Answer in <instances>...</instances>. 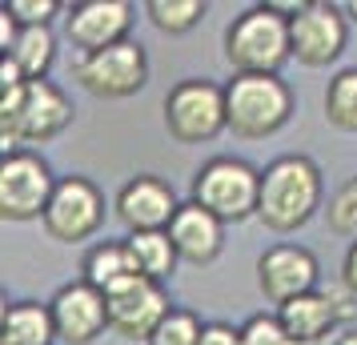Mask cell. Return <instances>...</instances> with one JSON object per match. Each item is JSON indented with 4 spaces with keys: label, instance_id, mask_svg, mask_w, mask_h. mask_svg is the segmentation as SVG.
Wrapping results in <instances>:
<instances>
[{
    "label": "cell",
    "instance_id": "cell-12",
    "mask_svg": "<svg viewBox=\"0 0 357 345\" xmlns=\"http://www.w3.org/2000/svg\"><path fill=\"white\" fill-rule=\"evenodd\" d=\"M257 285L269 305H289L297 297L321 289V261L313 257V249L277 241L257 257Z\"/></svg>",
    "mask_w": 357,
    "mask_h": 345
},
{
    "label": "cell",
    "instance_id": "cell-5",
    "mask_svg": "<svg viewBox=\"0 0 357 345\" xmlns=\"http://www.w3.org/2000/svg\"><path fill=\"white\" fill-rule=\"evenodd\" d=\"M189 201L213 217H221L225 225H241L249 217H257L261 205V169L245 157L233 153H217L193 173L189 185Z\"/></svg>",
    "mask_w": 357,
    "mask_h": 345
},
{
    "label": "cell",
    "instance_id": "cell-11",
    "mask_svg": "<svg viewBox=\"0 0 357 345\" xmlns=\"http://www.w3.org/2000/svg\"><path fill=\"white\" fill-rule=\"evenodd\" d=\"M105 301H109V333H116L121 342L149 345L157 325L173 313L169 289L149 277H129L125 285H116L113 293H105Z\"/></svg>",
    "mask_w": 357,
    "mask_h": 345
},
{
    "label": "cell",
    "instance_id": "cell-1",
    "mask_svg": "<svg viewBox=\"0 0 357 345\" xmlns=\"http://www.w3.org/2000/svg\"><path fill=\"white\" fill-rule=\"evenodd\" d=\"M325 213V177L321 164L305 153H285L261 169V205L257 221L269 233H297Z\"/></svg>",
    "mask_w": 357,
    "mask_h": 345
},
{
    "label": "cell",
    "instance_id": "cell-13",
    "mask_svg": "<svg viewBox=\"0 0 357 345\" xmlns=\"http://www.w3.org/2000/svg\"><path fill=\"white\" fill-rule=\"evenodd\" d=\"M177 201V189L157 177V173H137L129 181L121 185L113 209H116V221L125 225L129 233H165L173 225V217L181 213Z\"/></svg>",
    "mask_w": 357,
    "mask_h": 345
},
{
    "label": "cell",
    "instance_id": "cell-30",
    "mask_svg": "<svg viewBox=\"0 0 357 345\" xmlns=\"http://www.w3.org/2000/svg\"><path fill=\"white\" fill-rule=\"evenodd\" d=\"M333 345H357V329H345V333H337V342Z\"/></svg>",
    "mask_w": 357,
    "mask_h": 345
},
{
    "label": "cell",
    "instance_id": "cell-18",
    "mask_svg": "<svg viewBox=\"0 0 357 345\" xmlns=\"http://www.w3.org/2000/svg\"><path fill=\"white\" fill-rule=\"evenodd\" d=\"M56 325H52L49 301H8L0 313V345H52Z\"/></svg>",
    "mask_w": 357,
    "mask_h": 345
},
{
    "label": "cell",
    "instance_id": "cell-31",
    "mask_svg": "<svg viewBox=\"0 0 357 345\" xmlns=\"http://www.w3.org/2000/svg\"><path fill=\"white\" fill-rule=\"evenodd\" d=\"M341 8H345V17H349V20L357 24V0H349V4H341Z\"/></svg>",
    "mask_w": 357,
    "mask_h": 345
},
{
    "label": "cell",
    "instance_id": "cell-6",
    "mask_svg": "<svg viewBox=\"0 0 357 345\" xmlns=\"http://www.w3.org/2000/svg\"><path fill=\"white\" fill-rule=\"evenodd\" d=\"M165 129L177 145H209L229 129L225 84L209 77H185L165 93Z\"/></svg>",
    "mask_w": 357,
    "mask_h": 345
},
{
    "label": "cell",
    "instance_id": "cell-15",
    "mask_svg": "<svg viewBox=\"0 0 357 345\" xmlns=\"http://www.w3.org/2000/svg\"><path fill=\"white\" fill-rule=\"evenodd\" d=\"M52 325H56V342L65 345H93L109 329V301L100 289H93L89 281H68L61 285L49 301Z\"/></svg>",
    "mask_w": 357,
    "mask_h": 345
},
{
    "label": "cell",
    "instance_id": "cell-28",
    "mask_svg": "<svg viewBox=\"0 0 357 345\" xmlns=\"http://www.w3.org/2000/svg\"><path fill=\"white\" fill-rule=\"evenodd\" d=\"M201 345H245L241 342V325H229V321H205V337Z\"/></svg>",
    "mask_w": 357,
    "mask_h": 345
},
{
    "label": "cell",
    "instance_id": "cell-29",
    "mask_svg": "<svg viewBox=\"0 0 357 345\" xmlns=\"http://www.w3.org/2000/svg\"><path fill=\"white\" fill-rule=\"evenodd\" d=\"M341 285L357 297V241H349L345 257H341Z\"/></svg>",
    "mask_w": 357,
    "mask_h": 345
},
{
    "label": "cell",
    "instance_id": "cell-17",
    "mask_svg": "<svg viewBox=\"0 0 357 345\" xmlns=\"http://www.w3.org/2000/svg\"><path fill=\"white\" fill-rule=\"evenodd\" d=\"M169 237L177 245L181 261H189V265H213L225 253V221L213 217L209 209H201L197 201L181 205V213L169 225Z\"/></svg>",
    "mask_w": 357,
    "mask_h": 345
},
{
    "label": "cell",
    "instance_id": "cell-4",
    "mask_svg": "<svg viewBox=\"0 0 357 345\" xmlns=\"http://www.w3.org/2000/svg\"><path fill=\"white\" fill-rule=\"evenodd\" d=\"M225 61L233 77L249 72H281L285 61H293L289 17H281L273 4H249L245 13L225 24Z\"/></svg>",
    "mask_w": 357,
    "mask_h": 345
},
{
    "label": "cell",
    "instance_id": "cell-7",
    "mask_svg": "<svg viewBox=\"0 0 357 345\" xmlns=\"http://www.w3.org/2000/svg\"><path fill=\"white\" fill-rule=\"evenodd\" d=\"M56 173L36 148H13L0 157V217L4 221H45L52 193H56Z\"/></svg>",
    "mask_w": 357,
    "mask_h": 345
},
{
    "label": "cell",
    "instance_id": "cell-27",
    "mask_svg": "<svg viewBox=\"0 0 357 345\" xmlns=\"http://www.w3.org/2000/svg\"><path fill=\"white\" fill-rule=\"evenodd\" d=\"M241 342L245 345H297L289 333H285V325H281L277 313H253V317H245Z\"/></svg>",
    "mask_w": 357,
    "mask_h": 345
},
{
    "label": "cell",
    "instance_id": "cell-9",
    "mask_svg": "<svg viewBox=\"0 0 357 345\" xmlns=\"http://www.w3.org/2000/svg\"><path fill=\"white\" fill-rule=\"evenodd\" d=\"M73 77L81 81L84 93H93L97 100H125L137 97L149 84V52L141 40H121L113 49L84 52L77 56Z\"/></svg>",
    "mask_w": 357,
    "mask_h": 345
},
{
    "label": "cell",
    "instance_id": "cell-8",
    "mask_svg": "<svg viewBox=\"0 0 357 345\" xmlns=\"http://www.w3.org/2000/svg\"><path fill=\"white\" fill-rule=\"evenodd\" d=\"M105 217H109V201L100 193V185L93 177L81 173H68L56 181L49 209H45V233L61 245H81L89 237H97L105 229Z\"/></svg>",
    "mask_w": 357,
    "mask_h": 345
},
{
    "label": "cell",
    "instance_id": "cell-19",
    "mask_svg": "<svg viewBox=\"0 0 357 345\" xmlns=\"http://www.w3.org/2000/svg\"><path fill=\"white\" fill-rule=\"evenodd\" d=\"M129 277H141L137 265H132V253L125 241H97V245L84 253L81 261V281H89L100 293H113L116 285H125Z\"/></svg>",
    "mask_w": 357,
    "mask_h": 345
},
{
    "label": "cell",
    "instance_id": "cell-23",
    "mask_svg": "<svg viewBox=\"0 0 357 345\" xmlns=\"http://www.w3.org/2000/svg\"><path fill=\"white\" fill-rule=\"evenodd\" d=\"M209 4L205 0H149L145 4V17L149 24L165 36H185L193 33L197 24L205 20Z\"/></svg>",
    "mask_w": 357,
    "mask_h": 345
},
{
    "label": "cell",
    "instance_id": "cell-14",
    "mask_svg": "<svg viewBox=\"0 0 357 345\" xmlns=\"http://www.w3.org/2000/svg\"><path fill=\"white\" fill-rule=\"evenodd\" d=\"M132 20H137V8L129 0H77L65 8V36L84 56V52H100L129 40Z\"/></svg>",
    "mask_w": 357,
    "mask_h": 345
},
{
    "label": "cell",
    "instance_id": "cell-3",
    "mask_svg": "<svg viewBox=\"0 0 357 345\" xmlns=\"http://www.w3.org/2000/svg\"><path fill=\"white\" fill-rule=\"evenodd\" d=\"M293 113L297 97L281 72H249L225 84V121L229 132L241 141H269L289 125Z\"/></svg>",
    "mask_w": 357,
    "mask_h": 345
},
{
    "label": "cell",
    "instance_id": "cell-25",
    "mask_svg": "<svg viewBox=\"0 0 357 345\" xmlns=\"http://www.w3.org/2000/svg\"><path fill=\"white\" fill-rule=\"evenodd\" d=\"M201 337H205V321L193 309L173 305V313L157 325V333L149 337V345H201Z\"/></svg>",
    "mask_w": 357,
    "mask_h": 345
},
{
    "label": "cell",
    "instance_id": "cell-16",
    "mask_svg": "<svg viewBox=\"0 0 357 345\" xmlns=\"http://www.w3.org/2000/svg\"><path fill=\"white\" fill-rule=\"evenodd\" d=\"M277 317H281L285 333H289L297 345H317L349 317V305H345V297H337L333 289H313V293L297 297L289 305H281Z\"/></svg>",
    "mask_w": 357,
    "mask_h": 345
},
{
    "label": "cell",
    "instance_id": "cell-2",
    "mask_svg": "<svg viewBox=\"0 0 357 345\" xmlns=\"http://www.w3.org/2000/svg\"><path fill=\"white\" fill-rule=\"evenodd\" d=\"M73 100L56 81H24L0 97V141L4 153L29 145H49L73 125Z\"/></svg>",
    "mask_w": 357,
    "mask_h": 345
},
{
    "label": "cell",
    "instance_id": "cell-26",
    "mask_svg": "<svg viewBox=\"0 0 357 345\" xmlns=\"http://www.w3.org/2000/svg\"><path fill=\"white\" fill-rule=\"evenodd\" d=\"M68 4L61 0H8L4 4V13L17 20L20 29H49L52 17H61Z\"/></svg>",
    "mask_w": 357,
    "mask_h": 345
},
{
    "label": "cell",
    "instance_id": "cell-21",
    "mask_svg": "<svg viewBox=\"0 0 357 345\" xmlns=\"http://www.w3.org/2000/svg\"><path fill=\"white\" fill-rule=\"evenodd\" d=\"M4 56L20 68L24 81H49V68L56 61V36L52 29H20V36Z\"/></svg>",
    "mask_w": 357,
    "mask_h": 345
},
{
    "label": "cell",
    "instance_id": "cell-10",
    "mask_svg": "<svg viewBox=\"0 0 357 345\" xmlns=\"http://www.w3.org/2000/svg\"><path fill=\"white\" fill-rule=\"evenodd\" d=\"M293 61L305 68H329L341 61L349 45V17L341 4L329 0H309L305 8L289 20Z\"/></svg>",
    "mask_w": 357,
    "mask_h": 345
},
{
    "label": "cell",
    "instance_id": "cell-20",
    "mask_svg": "<svg viewBox=\"0 0 357 345\" xmlns=\"http://www.w3.org/2000/svg\"><path fill=\"white\" fill-rule=\"evenodd\" d=\"M125 245H129L132 265H137L141 277L157 281V285L173 281V273H177V265H181V253H177V245H173L169 229L165 233H129Z\"/></svg>",
    "mask_w": 357,
    "mask_h": 345
},
{
    "label": "cell",
    "instance_id": "cell-24",
    "mask_svg": "<svg viewBox=\"0 0 357 345\" xmlns=\"http://www.w3.org/2000/svg\"><path fill=\"white\" fill-rule=\"evenodd\" d=\"M325 225H329V233H337L345 241H357V173L345 177L329 193V201H325Z\"/></svg>",
    "mask_w": 357,
    "mask_h": 345
},
{
    "label": "cell",
    "instance_id": "cell-22",
    "mask_svg": "<svg viewBox=\"0 0 357 345\" xmlns=\"http://www.w3.org/2000/svg\"><path fill=\"white\" fill-rule=\"evenodd\" d=\"M321 109H325V121L337 132H357V65L337 68L329 77Z\"/></svg>",
    "mask_w": 357,
    "mask_h": 345
}]
</instances>
